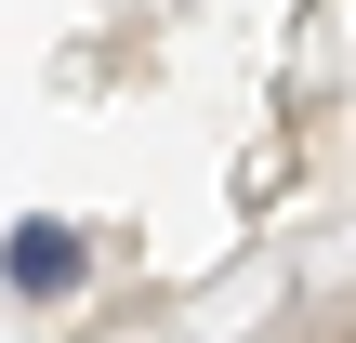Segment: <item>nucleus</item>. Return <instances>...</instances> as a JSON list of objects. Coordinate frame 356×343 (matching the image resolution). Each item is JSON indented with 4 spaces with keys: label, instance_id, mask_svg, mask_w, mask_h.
<instances>
[{
    "label": "nucleus",
    "instance_id": "1",
    "mask_svg": "<svg viewBox=\"0 0 356 343\" xmlns=\"http://www.w3.org/2000/svg\"><path fill=\"white\" fill-rule=\"evenodd\" d=\"M0 264H13V291H40V304L92 278V251H79V225H13V251H0Z\"/></svg>",
    "mask_w": 356,
    "mask_h": 343
}]
</instances>
